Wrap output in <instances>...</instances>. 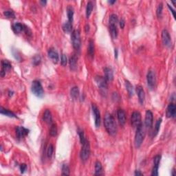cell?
I'll list each match as a JSON object with an SVG mask.
<instances>
[{"label":"cell","mask_w":176,"mask_h":176,"mask_svg":"<svg viewBox=\"0 0 176 176\" xmlns=\"http://www.w3.org/2000/svg\"><path fill=\"white\" fill-rule=\"evenodd\" d=\"M63 30L66 33H70L72 30V23L68 21L63 25Z\"/></svg>","instance_id":"24"},{"label":"cell","mask_w":176,"mask_h":176,"mask_svg":"<svg viewBox=\"0 0 176 176\" xmlns=\"http://www.w3.org/2000/svg\"><path fill=\"white\" fill-rule=\"evenodd\" d=\"M135 175H142V173L140 171H135Z\"/></svg>","instance_id":"46"},{"label":"cell","mask_w":176,"mask_h":176,"mask_svg":"<svg viewBox=\"0 0 176 176\" xmlns=\"http://www.w3.org/2000/svg\"><path fill=\"white\" fill-rule=\"evenodd\" d=\"M104 73H105V78L107 81H112L113 79V71L111 68H105L104 69Z\"/></svg>","instance_id":"18"},{"label":"cell","mask_w":176,"mask_h":176,"mask_svg":"<svg viewBox=\"0 0 176 176\" xmlns=\"http://www.w3.org/2000/svg\"><path fill=\"white\" fill-rule=\"evenodd\" d=\"M88 53L92 57L94 55V43L92 40L89 41V46H88Z\"/></svg>","instance_id":"30"},{"label":"cell","mask_w":176,"mask_h":176,"mask_svg":"<svg viewBox=\"0 0 176 176\" xmlns=\"http://www.w3.org/2000/svg\"><path fill=\"white\" fill-rule=\"evenodd\" d=\"M171 175H175V169H173L172 173H171Z\"/></svg>","instance_id":"51"},{"label":"cell","mask_w":176,"mask_h":176,"mask_svg":"<svg viewBox=\"0 0 176 176\" xmlns=\"http://www.w3.org/2000/svg\"><path fill=\"white\" fill-rule=\"evenodd\" d=\"M110 30L111 36L113 39H116L118 37V28H117V25L115 24H110Z\"/></svg>","instance_id":"20"},{"label":"cell","mask_w":176,"mask_h":176,"mask_svg":"<svg viewBox=\"0 0 176 176\" xmlns=\"http://www.w3.org/2000/svg\"><path fill=\"white\" fill-rule=\"evenodd\" d=\"M89 155H90V145L89 141L86 139L85 141L82 144V148L80 153V158L83 161H86L89 158Z\"/></svg>","instance_id":"4"},{"label":"cell","mask_w":176,"mask_h":176,"mask_svg":"<svg viewBox=\"0 0 176 176\" xmlns=\"http://www.w3.org/2000/svg\"><path fill=\"white\" fill-rule=\"evenodd\" d=\"M62 175H70V168L67 164H63L62 166Z\"/></svg>","instance_id":"33"},{"label":"cell","mask_w":176,"mask_h":176,"mask_svg":"<svg viewBox=\"0 0 176 176\" xmlns=\"http://www.w3.org/2000/svg\"><path fill=\"white\" fill-rule=\"evenodd\" d=\"M131 122L134 127L137 128L142 124L141 114L138 112H134L131 116Z\"/></svg>","instance_id":"8"},{"label":"cell","mask_w":176,"mask_h":176,"mask_svg":"<svg viewBox=\"0 0 176 176\" xmlns=\"http://www.w3.org/2000/svg\"><path fill=\"white\" fill-rule=\"evenodd\" d=\"M146 80L148 86L151 89H153L155 87V83H156V78H155V72L152 70H149L146 75Z\"/></svg>","instance_id":"7"},{"label":"cell","mask_w":176,"mask_h":176,"mask_svg":"<svg viewBox=\"0 0 176 176\" xmlns=\"http://www.w3.org/2000/svg\"><path fill=\"white\" fill-rule=\"evenodd\" d=\"M117 117H118V120L121 126H123L126 122L127 120V117H126V113L123 110L119 109L117 111Z\"/></svg>","instance_id":"12"},{"label":"cell","mask_w":176,"mask_h":176,"mask_svg":"<svg viewBox=\"0 0 176 176\" xmlns=\"http://www.w3.org/2000/svg\"><path fill=\"white\" fill-rule=\"evenodd\" d=\"M119 23H120V28H124V27H125V20H124L123 19H120V22H119Z\"/></svg>","instance_id":"44"},{"label":"cell","mask_w":176,"mask_h":176,"mask_svg":"<svg viewBox=\"0 0 176 176\" xmlns=\"http://www.w3.org/2000/svg\"><path fill=\"white\" fill-rule=\"evenodd\" d=\"M176 107L174 103H170L167 109V118H174L175 116Z\"/></svg>","instance_id":"14"},{"label":"cell","mask_w":176,"mask_h":176,"mask_svg":"<svg viewBox=\"0 0 176 176\" xmlns=\"http://www.w3.org/2000/svg\"><path fill=\"white\" fill-rule=\"evenodd\" d=\"M104 125L107 131L111 136H115L117 132V127L113 116L110 113H106L104 118Z\"/></svg>","instance_id":"1"},{"label":"cell","mask_w":176,"mask_h":176,"mask_svg":"<svg viewBox=\"0 0 176 176\" xmlns=\"http://www.w3.org/2000/svg\"><path fill=\"white\" fill-rule=\"evenodd\" d=\"M78 134H79V138H80V142L81 143V145H82L83 143H84V142L85 141V134H84V132L83 131L82 129H79L78 130Z\"/></svg>","instance_id":"34"},{"label":"cell","mask_w":176,"mask_h":176,"mask_svg":"<svg viewBox=\"0 0 176 176\" xmlns=\"http://www.w3.org/2000/svg\"><path fill=\"white\" fill-rule=\"evenodd\" d=\"M29 133V129L23 127L22 126L17 127L16 129V134L18 138H23L25 136H26Z\"/></svg>","instance_id":"13"},{"label":"cell","mask_w":176,"mask_h":176,"mask_svg":"<svg viewBox=\"0 0 176 176\" xmlns=\"http://www.w3.org/2000/svg\"><path fill=\"white\" fill-rule=\"evenodd\" d=\"M4 15L5 17L7 18H14L15 17V12L12 11V10H7L5 11L4 12Z\"/></svg>","instance_id":"35"},{"label":"cell","mask_w":176,"mask_h":176,"mask_svg":"<svg viewBox=\"0 0 176 176\" xmlns=\"http://www.w3.org/2000/svg\"><path fill=\"white\" fill-rule=\"evenodd\" d=\"M158 168L159 167H156V166H154L153 169H152L151 175L155 176L158 175Z\"/></svg>","instance_id":"42"},{"label":"cell","mask_w":176,"mask_h":176,"mask_svg":"<svg viewBox=\"0 0 176 176\" xmlns=\"http://www.w3.org/2000/svg\"><path fill=\"white\" fill-rule=\"evenodd\" d=\"M27 169V166L26 164H22L20 165V171H21V173H23L26 171Z\"/></svg>","instance_id":"43"},{"label":"cell","mask_w":176,"mask_h":176,"mask_svg":"<svg viewBox=\"0 0 176 176\" xmlns=\"http://www.w3.org/2000/svg\"><path fill=\"white\" fill-rule=\"evenodd\" d=\"M57 134V127L56 124H52L50 129V135L51 136H55Z\"/></svg>","instance_id":"32"},{"label":"cell","mask_w":176,"mask_h":176,"mask_svg":"<svg viewBox=\"0 0 176 176\" xmlns=\"http://www.w3.org/2000/svg\"><path fill=\"white\" fill-rule=\"evenodd\" d=\"M162 118H159L158 120H157V122L155 123V134H154V136H156L158 134V133L159 130H160V127L161 123H162Z\"/></svg>","instance_id":"36"},{"label":"cell","mask_w":176,"mask_h":176,"mask_svg":"<svg viewBox=\"0 0 176 176\" xmlns=\"http://www.w3.org/2000/svg\"><path fill=\"white\" fill-rule=\"evenodd\" d=\"M142 124L139 125L138 127L136 128V136H135V145H136V148H139L140 146H141L142 143L144 138L145 136V128L143 127Z\"/></svg>","instance_id":"2"},{"label":"cell","mask_w":176,"mask_h":176,"mask_svg":"<svg viewBox=\"0 0 176 176\" xmlns=\"http://www.w3.org/2000/svg\"><path fill=\"white\" fill-rule=\"evenodd\" d=\"M125 85H126V89L127 90L128 94H129V96H132L134 95V88H133V86L129 80H126L125 81Z\"/></svg>","instance_id":"27"},{"label":"cell","mask_w":176,"mask_h":176,"mask_svg":"<svg viewBox=\"0 0 176 176\" xmlns=\"http://www.w3.org/2000/svg\"><path fill=\"white\" fill-rule=\"evenodd\" d=\"M114 53H115V58L117 59V57H118V50H117V49H115Z\"/></svg>","instance_id":"48"},{"label":"cell","mask_w":176,"mask_h":176,"mask_svg":"<svg viewBox=\"0 0 176 176\" xmlns=\"http://www.w3.org/2000/svg\"><path fill=\"white\" fill-rule=\"evenodd\" d=\"M31 90L34 95H35L37 97L41 98L44 96V91L41 85V83L39 80H34L32 83Z\"/></svg>","instance_id":"3"},{"label":"cell","mask_w":176,"mask_h":176,"mask_svg":"<svg viewBox=\"0 0 176 176\" xmlns=\"http://www.w3.org/2000/svg\"><path fill=\"white\" fill-rule=\"evenodd\" d=\"M108 2H109V3H110V4H114V3H115L116 1H115V0H114V1H109Z\"/></svg>","instance_id":"50"},{"label":"cell","mask_w":176,"mask_h":176,"mask_svg":"<svg viewBox=\"0 0 176 176\" xmlns=\"http://www.w3.org/2000/svg\"><path fill=\"white\" fill-rule=\"evenodd\" d=\"M69 63H70V67L71 68V70H75L77 68V58L75 55H73L70 58V61H69Z\"/></svg>","instance_id":"21"},{"label":"cell","mask_w":176,"mask_h":176,"mask_svg":"<svg viewBox=\"0 0 176 176\" xmlns=\"http://www.w3.org/2000/svg\"><path fill=\"white\" fill-rule=\"evenodd\" d=\"M2 70H4L5 72H6L7 70H9L11 68V63H10L8 60H3V61H2Z\"/></svg>","instance_id":"26"},{"label":"cell","mask_w":176,"mask_h":176,"mask_svg":"<svg viewBox=\"0 0 176 176\" xmlns=\"http://www.w3.org/2000/svg\"><path fill=\"white\" fill-rule=\"evenodd\" d=\"M71 39L74 48L76 50H79L80 47V44H81L80 32L78 30H73L72 32Z\"/></svg>","instance_id":"5"},{"label":"cell","mask_w":176,"mask_h":176,"mask_svg":"<svg viewBox=\"0 0 176 176\" xmlns=\"http://www.w3.org/2000/svg\"><path fill=\"white\" fill-rule=\"evenodd\" d=\"M103 173V167L99 161H96L95 163V175H100Z\"/></svg>","instance_id":"22"},{"label":"cell","mask_w":176,"mask_h":176,"mask_svg":"<svg viewBox=\"0 0 176 176\" xmlns=\"http://www.w3.org/2000/svg\"><path fill=\"white\" fill-rule=\"evenodd\" d=\"M26 26L21 24L20 23H15L12 25V30L15 33H21V32H24Z\"/></svg>","instance_id":"17"},{"label":"cell","mask_w":176,"mask_h":176,"mask_svg":"<svg viewBox=\"0 0 176 176\" xmlns=\"http://www.w3.org/2000/svg\"><path fill=\"white\" fill-rule=\"evenodd\" d=\"M96 83L98 84V85L100 89L103 91V92H105L106 90L107 89L108 87V84H107V80H106L104 77H101V76H97L95 78Z\"/></svg>","instance_id":"6"},{"label":"cell","mask_w":176,"mask_h":176,"mask_svg":"<svg viewBox=\"0 0 176 176\" xmlns=\"http://www.w3.org/2000/svg\"><path fill=\"white\" fill-rule=\"evenodd\" d=\"M160 159H161L160 155H156V156L154 158V166L159 167V165H160Z\"/></svg>","instance_id":"40"},{"label":"cell","mask_w":176,"mask_h":176,"mask_svg":"<svg viewBox=\"0 0 176 176\" xmlns=\"http://www.w3.org/2000/svg\"><path fill=\"white\" fill-rule=\"evenodd\" d=\"M70 95L73 99H77L79 96V89L78 87H74L70 91Z\"/></svg>","instance_id":"25"},{"label":"cell","mask_w":176,"mask_h":176,"mask_svg":"<svg viewBox=\"0 0 176 176\" xmlns=\"http://www.w3.org/2000/svg\"><path fill=\"white\" fill-rule=\"evenodd\" d=\"M47 55H48V57L52 60L53 63H58V61H59V54H58L57 52L54 49H50L48 50V53H47Z\"/></svg>","instance_id":"15"},{"label":"cell","mask_w":176,"mask_h":176,"mask_svg":"<svg viewBox=\"0 0 176 176\" xmlns=\"http://www.w3.org/2000/svg\"><path fill=\"white\" fill-rule=\"evenodd\" d=\"M136 92L138 94V100L140 104H143L145 99V91L143 89L142 87L140 85H138L136 87Z\"/></svg>","instance_id":"16"},{"label":"cell","mask_w":176,"mask_h":176,"mask_svg":"<svg viewBox=\"0 0 176 176\" xmlns=\"http://www.w3.org/2000/svg\"><path fill=\"white\" fill-rule=\"evenodd\" d=\"M92 112L94 116V122H95V126L96 127H99L100 125H101V113L100 111L98 108V107L94 104H92Z\"/></svg>","instance_id":"9"},{"label":"cell","mask_w":176,"mask_h":176,"mask_svg":"<svg viewBox=\"0 0 176 176\" xmlns=\"http://www.w3.org/2000/svg\"><path fill=\"white\" fill-rule=\"evenodd\" d=\"M93 10V4L92 2H89L87 4V7H86V17L87 18L89 17L90 15L92 14Z\"/></svg>","instance_id":"29"},{"label":"cell","mask_w":176,"mask_h":176,"mask_svg":"<svg viewBox=\"0 0 176 176\" xmlns=\"http://www.w3.org/2000/svg\"><path fill=\"white\" fill-rule=\"evenodd\" d=\"M68 63V59H67V56L65 55V54H62L61 56V63L63 66H65Z\"/></svg>","instance_id":"41"},{"label":"cell","mask_w":176,"mask_h":176,"mask_svg":"<svg viewBox=\"0 0 176 176\" xmlns=\"http://www.w3.org/2000/svg\"><path fill=\"white\" fill-rule=\"evenodd\" d=\"M162 43L167 47L171 46V39L169 32L167 30H163L162 32Z\"/></svg>","instance_id":"11"},{"label":"cell","mask_w":176,"mask_h":176,"mask_svg":"<svg viewBox=\"0 0 176 176\" xmlns=\"http://www.w3.org/2000/svg\"><path fill=\"white\" fill-rule=\"evenodd\" d=\"M118 22V17H117L116 15L115 14L111 15L110 17V20H109L110 24L117 25Z\"/></svg>","instance_id":"31"},{"label":"cell","mask_w":176,"mask_h":176,"mask_svg":"<svg viewBox=\"0 0 176 176\" xmlns=\"http://www.w3.org/2000/svg\"><path fill=\"white\" fill-rule=\"evenodd\" d=\"M85 32H87L89 31V25H88V24L86 25L85 27Z\"/></svg>","instance_id":"47"},{"label":"cell","mask_w":176,"mask_h":176,"mask_svg":"<svg viewBox=\"0 0 176 176\" xmlns=\"http://www.w3.org/2000/svg\"><path fill=\"white\" fill-rule=\"evenodd\" d=\"M44 120L46 123L50 124L52 123L53 121V117H52V114H51V112L50 110H45V112L44 113V116H43Z\"/></svg>","instance_id":"19"},{"label":"cell","mask_w":176,"mask_h":176,"mask_svg":"<svg viewBox=\"0 0 176 176\" xmlns=\"http://www.w3.org/2000/svg\"><path fill=\"white\" fill-rule=\"evenodd\" d=\"M162 9H163V4H162V3H160V4L158 5V6L157 8V10H156V14H157V16L158 18L162 17Z\"/></svg>","instance_id":"37"},{"label":"cell","mask_w":176,"mask_h":176,"mask_svg":"<svg viewBox=\"0 0 176 176\" xmlns=\"http://www.w3.org/2000/svg\"><path fill=\"white\" fill-rule=\"evenodd\" d=\"M154 122V116L150 110H147L145 113V125L146 128H151Z\"/></svg>","instance_id":"10"},{"label":"cell","mask_w":176,"mask_h":176,"mask_svg":"<svg viewBox=\"0 0 176 176\" xmlns=\"http://www.w3.org/2000/svg\"><path fill=\"white\" fill-rule=\"evenodd\" d=\"M41 56L39 55H35L32 59V63L35 65H38L41 63Z\"/></svg>","instance_id":"39"},{"label":"cell","mask_w":176,"mask_h":176,"mask_svg":"<svg viewBox=\"0 0 176 176\" xmlns=\"http://www.w3.org/2000/svg\"><path fill=\"white\" fill-rule=\"evenodd\" d=\"M67 14H68V21L72 23L73 21V16H74V9L72 6L69 5L67 8Z\"/></svg>","instance_id":"23"},{"label":"cell","mask_w":176,"mask_h":176,"mask_svg":"<svg viewBox=\"0 0 176 176\" xmlns=\"http://www.w3.org/2000/svg\"><path fill=\"white\" fill-rule=\"evenodd\" d=\"M41 3L42 4H44V6L45 4H46V3H47V2H46V1H41Z\"/></svg>","instance_id":"49"},{"label":"cell","mask_w":176,"mask_h":176,"mask_svg":"<svg viewBox=\"0 0 176 176\" xmlns=\"http://www.w3.org/2000/svg\"><path fill=\"white\" fill-rule=\"evenodd\" d=\"M1 113L2 114H4V115H6L7 116H9V117H13V118H16V115L13 112H11V111H9V110H6V109L3 108V107H1Z\"/></svg>","instance_id":"28"},{"label":"cell","mask_w":176,"mask_h":176,"mask_svg":"<svg viewBox=\"0 0 176 176\" xmlns=\"http://www.w3.org/2000/svg\"><path fill=\"white\" fill-rule=\"evenodd\" d=\"M168 7H169V9L171 10V12H172V13H173V17H175V11H174V10H173V8L171 7V6L169 5V4H168Z\"/></svg>","instance_id":"45"},{"label":"cell","mask_w":176,"mask_h":176,"mask_svg":"<svg viewBox=\"0 0 176 176\" xmlns=\"http://www.w3.org/2000/svg\"><path fill=\"white\" fill-rule=\"evenodd\" d=\"M12 93H13V92H11V91H10V92H9V96H12Z\"/></svg>","instance_id":"52"},{"label":"cell","mask_w":176,"mask_h":176,"mask_svg":"<svg viewBox=\"0 0 176 176\" xmlns=\"http://www.w3.org/2000/svg\"><path fill=\"white\" fill-rule=\"evenodd\" d=\"M53 152H54V146L52 144L48 146V148H47V155L48 158H51L53 156Z\"/></svg>","instance_id":"38"}]
</instances>
